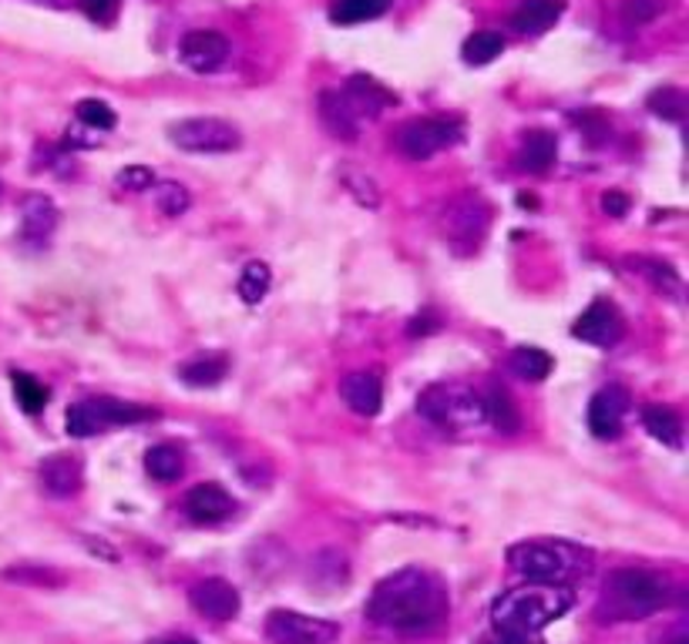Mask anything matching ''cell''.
<instances>
[{"label":"cell","instance_id":"cell-28","mask_svg":"<svg viewBox=\"0 0 689 644\" xmlns=\"http://www.w3.org/2000/svg\"><path fill=\"white\" fill-rule=\"evenodd\" d=\"M270 286H273V273H270V266H266V263H250V266L243 269L240 283H236V293H240V299H243L246 306H260V303L266 299Z\"/></svg>","mask_w":689,"mask_h":644},{"label":"cell","instance_id":"cell-7","mask_svg":"<svg viewBox=\"0 0 689 644\" xmlns=\"http://www.w3.org/2000/svg\"><path fill=\"white\" fill-rule=\"evenodd\" d=\"M175 149L192 155H222L240 149V127L222 117H185L169 127Z\"/></svg>","mask_w":689,"mask_h":644},{"label":"cell","instance_id":"cell-20","mask_svg":"<svg viewBox=\"0 0 689 644\" xmlns=\"http://www.w3.org/2000/svg\"><path fill=\"white\" fill-rule=\"evenodd\" d=\"M320 121L343 142H354L361 135V117L351 111V104L343 101L340 91H323L320 94Z\"/></svg>","mask_w":689,"mask_h":644},{"label":"cell","instance_id":"cell-15","mask_svg":"<svg viewBox=\"0 0 689 644\" xmlns=\"http://www.w3.org/2000/svg\"><path fill=\"white\" fill-rule=\"evenodd\" d=\"M340 400L357 417H377L384 407V379L374 369H361L340 379Z\"/></svg>","mask_w":689,"mask_h":644},{"label":"cell","instance_id":"cell-11","mask_svg":"<svg viewBox=\"0 0 689 644\" xmlns=\"http://www.w3.org/2000/svg\"><path fill=\"white\" fill-rule=\"evenodd\" d=\"M189 601L209 621H233L243 611L240 591L229 581H222V577H205V581L192 584L189 587Z\"/></svg>","mask_w":689,"mask_h":644},{"label":"cell","instance_id":"cell-32","mask_svg":"<svg viewBox=\"0 0 689 644\" xmlns=\"http://www.w3.org/2000/svg\"><path fill=\"white\" fill-rule=\"evenodd\" d=\"M74 114H78V121H81V124L94 127V132H111V127L119 124V117H114V111H111L104 101H98V98H84V101H78Z\"/></svg>","mask_w":689,"mask_h":644},{"label":"cell","instance_id":"cell-36","mask_svg":"<svg viewBox=\"0 0 689 644\" xmlns=\"http://www.w3.org/2000/svg\"><path fill=\"white\" fill-rule=\"evenodd\" d=\"M114 182H119V188H125V192H149L155 185V172L149 165H125L119 175H114Z\"/></svg>","mask_w":689,"mask_h":644},{"label":"cell","instance_id":"cell-23","mask_svg":"<svg viewBox=\"0 0 689 644\" xmlns=\"http://www.w3.org/2000/svg\"><path fill=\"white\" fill-rule=\"evenodd\" d=\"M485 403V420L495 423L501 433H518L521 430V417H518V407L511 403V393L505 386H488V393L482 397Z\"/></svg>","mask_w":689,"mask_h":644},{"label":"cell","instance_id":"cell-4","mask_svg":"<svg viewBox=\"0 0 689 644\" xmlns=\"http://www.w3.org/2000/svg\"><path fill=\"white\" fill-rule=\"evenodd\" d=\"M508 564H511L515 574H521L531 584L571 587L592 571L596 554L582 544H571V541H561V538H541V541L511 544L508 548Z\"/></svg>","mask_w":689,"mask_h":644},{"label":"cell","instance_id":"cell-3","mask_svg":"<svg viewBox=\"0 0 689 644\" xmlns=\"http://www.w3.org/2000/svg\"><path fill=\"white\" fill-rule=\"evenodd\" d=\"M672 597H676V587L669 584V577L646 571V568H619L602 584L596 617L602 624L639 621V617H649V614L669 607Z\"/></svg>","mask_w":689,"mask_h":644},{"label":"cell","instance_id":"cell-22","mask_svg":"<svg viewBox=\"0 0 689 644\" xmlns=\"http://www.w3.org/2000/svg\"><path fill=\"white\" fill-rule=\"evenodd\" d=\"M391 11V0H333L330 4V21L340 28H354L377 21Z\"/></svg>","mask_w":689,"mask_h":644},{"label":"cell","instance_id":"cell-27","mask_svg":"<svg viewBox=\"0 0 689 644\" xmlns=\"http://www.w3.org/2000/svg\"><path fill=\"white\" fill-rule=\"evenodd\" d=\"M551 356L538 346H518L511 352V372L521 376V379H531V382H541L548 372H551Z\"/></svg>","mask_w":689,"mask_h":644},{"label":"cell","instance_id":"cell-6","mask_svg":"<svg viewBox=\"0 0 689 644\" xmlns=\"http://www.w3.org/2000/svg\"><path fill=\"white\" fill-rule=\"evenodd\" d=\"M488 225H492V205L478 192H465V195L450 198L444 208V218H440L444 238H447L450 252H457V255L478 252L488 235Z\"/></svg>","mask_w":689,"mask_h":644},{"label":"cell","instance_id":"cell-26","mask_svg":"<svg viewBox=\"0 0 689 644\" xmlns=\"http://www.w3.org/2000/svg\"><path fill=\"white\" fill-rule=\"evenodd\" d=\"M501 51H505V38H501L498 31H475V34L465 41L462 58H465V64L482 68V64H492Z\"/></svg>","mask_w":689,"mask_h":644},{"label":"cell","instance_id":"cell-24","mask_svg":"<svg viewBox=\"0 0 689 644\" xmlns=\"http://www.w3.org/2000/svg\"><path fill=\"white\" fill-rule=\"evenodd\" d=\"M642 427L649 430L652 440H659V443H666V447H679V443H682V420H679L676 410H669V407H662V403L642 410Z\"/></svg>","mask_w":689,"mask_h":644},{"label":"cell","instance_id":"cell-40","mask_svg":"<svg viewBox=\"0 0 689 644\" xmlns=\"http://www.w3.org/2000/svg\"><path fill=\"white\" fill-rule=\"evenodd\" d=\"M602 212L612 215V218H622V215L629 212V195H622V192H606V195H602Z\"/></svg>","mask_w":689,"mask_h":644},{"label":"cell","instance_id":"cell-8","mask_svg":"<svg viewBox=\"0 0 689 644\" xmlns=\"http://www.w3.org/2000/svg\"><path fill=\"white\" fill-rule=\"evenodd\" d=\"M457 142H462V121H450V117H417L404 124L397 135V149L411 162H427Z\"/></svg>","mask_w":689,"mask_h":644},{"label":"cell","instance_id":"cell-43","mask_svg":"<svg viewBox=\"0 0 689 644\" xmlns=\"http://www.w3.org/2000/svg\"><path fill=\"white\" fill-rule=\"evenodd\" d=\"M482 644H535V641H528V637H515V634H501V631H495L492 637H485Z\"/></svg>","mask_w":689,"mask_h":644},{"label":"cell","instance_id":"cell-13","mask_svg":"<svg viewBox=\"0 0 689 644\" xmlns=\"http://www.w3.org/2000/svg\"><path fill=\"white\" fill-rule=\"evenodd\" d=\"M179 58L195 74H212L229 58V41L219 31H189L179 44Z\"/></svg>","mask_w":689,"mask_h":644},{"label":"cell","instance_id":"cell-38","mask_svg":"<svg viewBox=\"0 0 689 644\" xmlns=\"http://www.w3.org/2000/svg\"><path fill=\"white\" fill-rule=\"evenodd\" d=\"M81 11L94 21V24H111L122 11V0H81Z\"/></svg>","mask_w":689,"mask_h":644},{"label":"cell","instance_id":"cell-29","mask_svg":"<svg viewBox=\"0 0 689 644\" xmlns=\"http://www.w3.org/2000/svg\"><path fill=\"white\" fill-rule=\"evenodd\" d=\"M225 369H229V362L219 356V359H199V362H189L179 376H182L185 386H192V390H205V386L222 382Z\"/></svg>","mask_w":689,"mask_h":644},{"label":"cell","instance_id":"cell-39","mask_svg":"<svg viewBox=\"0 0 689 644\" xmlns=\"http://www.w3.org/2000/svg\"><path fill=\"white\" fill-rule=\"evenodd\" d=\"M639 266H646L642 273H646V276H652V283H656L659 289H662V286H666V289H672V293L679 289V276H676L669 266H659V263H639Z\"/></svg>","mask_w":689,"mask_h":644},{"label":"cell","instance_id":"cell-34","mask_svg":"<svg viewBox=\"0 0 689 644\" xmlns=\"http://www.w3.org/2000/svg\"><path fill=\"white\" fill-rule=\"evenodd\" d=\"M662 11H666V0H622V24L642 28V24H652Z\"/></svg>","mask_w":689,"mask_h":644},{"label":"cell","instance_id":"cell-21","mask_svg":"<svg viewBox=\"0 0 689 644\" xmlns=\"http://www.w3.org/2000/svg\"><path fill=\"white\" fill-rule=\"evenodd\" d=\"M558 159V139L551 132H528L518 152V165L531 175H545Z\"/></svg>","mask_w":689,"mask_h":644},{"label":"cell","instance_id":"cell-44","mask_svg":"<svg viewBox=\"0 0 689 644\" xmlns=\"http://www.w3.org/2000/svg\"><path fill=\"white\" fill-rule=\"evenodd\" d=\"M162 644H199L195 637H169V641H162Z\"/></svg>","mask_w":689,"mask_h":644},{"label":"cell","instance_id":"cell-42","mask_svg":"<svg viewBox=\"0 0 689 644\" xmlns=\"http://www.w3.org/2000/svg\"><path fill=\"white\" fill-rule=\"evenodd\" d=\"M437 329H440V323H437V316H434V313L414 316V319H411V326H407V333H411V336H427V333H437Z\"/></svg>","mask_w":689,"mask_h":644},{"label":"cell","instance_id":"cell-18","mask_svg":"<svg viewBox=\"0 0 689 644\" xmlns=\"http://www.w3.org/2000/svg\"><path fill=\"white\" fill-rule=\"evenodd\" d=\"M565 14V0H521L511 14V28L525 38L545 34Z\"/></svg>","mask_w":689,"mask_h":644},{"label":"cell","instance_id":"cell-41","mask_svg":"<svg viewBox=\"0 0 689 644\" xmlns=\"http://www.w3.org/2000/svg\"><path fill=\"white\" fill-rule=\"evenodd\" d=\"M576 121H579V124H586V127H589V132H592V135H589V139H592V142H596V145H599V142H602V135H609V124H606V121H602V117H599V114H596V111H586V114H579V117H576Z\"/></svg>","mask_w":689,"mask_h":644},{"label":"cell","instance_id":"cell-5","mask_svg":"<svg viewBox=\"0 0 689 644\" xmlns=\"http://www.w3.org/2000/svg\"><path fill=\"white\" fill-rule=\"evenodd\" d=\"M417 413L444 430H472L485 423L482 393H475L465 382H430L417 397Z\"/></svg>","mask_w":689,"mask_h":644},{"label":"cell","instance_id":"cell-30","mask_svg":"<svg viewBox=\"0 0 689 644\" xmlns=\"http://www.w3.org/2000/svg\"><path fill=\"white\" fill-rule=\"evenodd\" d=\"M14 393H18V403H21V410L24 413H41L44 407H48V386L44 382H38L34 376H28V372H14Z\"/></svg>","mask_w":689,"mask_h":644},{"label":"cell","instance_id":"cell-25","mask_svg":"<svg viewBox=\"0 0 689 644\" xmlns=\"http://www.w3.org/2000/svg\"><path fill=\"white\" fill-rule=\"evenodd\" d=\"M145 470L159 483H172L185 473V457L175 443H159L145 453Z\"/></svg>","mask_w":689,"mask_h":644},{"label":"cell","instance_id":"cell-16","mask_svg":"<svg viewBox=\"0 0 689 644\" xmlns=\"http://www.w3.org/2000/svg\"><path fill=\"white\" fill-rule=\"evenodd\" d=\"M343 101L351 104V111L357 114V117H377V114H384L387 108H394L397 104V94L391 91V88H384L377 78H371V74H354L351 81H347V91H343Z\"/></svg>","mask_w":689,"mask_h":644},{"label":"cell","instance_id":"cell-19","mask_svg":"<svg viewBox=\"0 0 689 644\" xmlns=\"http://www.w3.org/2000/svg\"><path fill=\"white\" fill-rule=\"evenodd\" d=\"M54 228H58V208H54V202L44 198V195L24 198V208H21V238L31 242V245H44Z\"/></svg>","mask_w":689,"mask_h":644},{"label":"cell","instance_id":"cell-9","mask_svg":"<svg viewBox=\"0 0 689 644\" xmlns=\"http://www.w3.org/2000/svg\"><path fill=\"white\" fill-rule=\"evenodd\" d=\"M266 637L273 644H333L340 637V624L303 611L276 607L266 617Z\"/></svg>","mask_w":689,"mask_h":644},{"label":"cell","instance_id":"cell-33","mask_svg":"<svg viewBox=\"0 0 689 644\" xmlns=\"http://www.w3.org/2000/svg\"><path fill=\"white\" fill-rule=\"evenodd\" d=\"M155 205L162 208V215L179 218V215H185V212H189L192 195H189V188H185V185H179V182H165V185H159V188H155Z\"/></svg>","mask_w":689,"mask_h":644},{"label":"cell","instance_id":"cell-12","mask_svg":"<svg viewBox=\"0 0 689 644\" xmlns=\"http://www.w3.org/2000/svg\"><path fill=\"white\" fill-rule=\"evenodd\" d=\"M629 403H632V397H629L626 386L612 382V386H606V390H599L592 397V403H589V430H592V437H599V440L619 437L622 420L629 413Z\"/></svg>","mask_w":689,"mask_h":644},{"label":"cell","instance_id":"cell-37","mask_svg":"<svg viewBox=\"0 0 689 644\" xmlns=\"http://www.w3.org/2000/svg\"><path fill=\"white\" fill-rule=\"evenodd\" d=\"M343 182H347V188L354 192V198H357L364 208H377V205H381V192H377L374 178L357 175V172H347V175H343Z\"/></svg>","mask_w":689,"mask_h":644},{"label":"cell","instance_id":"cell-2","mask_svg":"<svg viewBox=\"0 0 689 644\" xmlns=\"http://www.w3.org/2000/svg\"><path fill=\"white\" fill-rule=\"evenodd\" d=\"M576 604V594L571 587H558V584H525V587H511L501 597H495L492 604V624L501 634H515V637H528L535 641L548 624H555L558 617H565Z\"/></svg>","mask_w":689,"mask_h":644},{"label":"cell","instance_id":"cell-14","mask_svg":"<svg viewBox=\"0 0 689 644\" xmlns=\"http://www.w3.org/2000/svg\"><path fill=\"white\" fill-rule=\"evenodd\" d=\"M236 507L240 503L233 500V493H229L222 483H199L185 497V513L195 524H205V528L229 521L236 513Z\"/></svg>","mask_w":689,"mask_h":644},{"label":"cell","instance_id":"cell-1","mask_svg":"<svg viewBox=\"0 0 689 644\" xmlns=\"http://www.w3.org/2000/svg\"><path fill=\"white\" fill-rule=\"evenodd\" d=\"M447 587L427 568H404L387 574L367 601V617L397 634H430L447 621Z\"/></svg>","mask_w":689,"mask_h":644},{"label":"cell","instance_id":"cell-35","mask_svg":"<svg viewBox=\"0 0 689 644\" xmlns=\"http://www.w3.org/2000/svg\"><path fill=\"white\" fill-rule=\"evenodd\" d=\"M4 577H8V581H18V584H41V587H61V584H64V574H61V571H51V568H31V564H24V568H11V571H4Z\"/></svg>","mask_w":689,"mask_h":644},{"label":"cell","instance_id":"cell-10","mask_svg":"<svg viewBox=\"0 0 689 644\" xmlns=\"http://www.w3.org/2000/svg\"><path fill=\"white\" fill-rule=\"evenodd\" d=\"M571 336L582 339V343H592V346H606L609 349V346H616L626 336V319H622V313L612 303L596 299L576 319V326H571Z\"/></svg>","mask_w":689,"mask_h":644},{"label":"cell","instance_id":"cell-31","mask_svg":"<svg viewBox=\"0 0 689 644\" xmlns=\"http://www.w3.org/2000/svg\"><path fill=\"white\" fill-rule=\"evenodd\" d=\"M649 111L662 121H682L686 114V94L679 88H656L649 94Z\"/></svg>","mask_w":689,"mask_h":644},{"label":"cell","instance_id":"cell-17","mask_svg":"<svg viewBox=\"0 0 689 644\" xmlns=\"http://www.w3.org/2000/svg\"><path fill=\"white\" fill-rule=\"evenodd\" d=\"M38 477H41V487L51 493V497H74L84 483V467L78 457H68V453H51L44 457V463L38 467Z\"/></svg>","mask_w":689,"mask_h":644}]
</instances>
